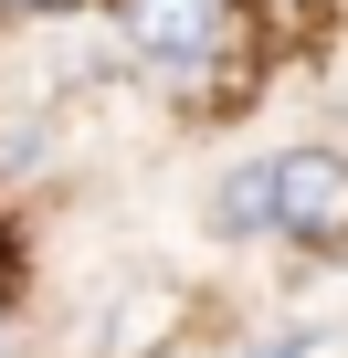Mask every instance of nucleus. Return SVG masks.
<instances>
[{
	"instance_id": "obj_2",
	"label": "nucleus",
	"mask_w": 348,
	"mask_h": 358,
	"mask_svg": "<svg viewBox=\"0 0 348 358\" xmlns=\"http://www.w3.org/2000/svg\"><path fill=\"white\" fill-rule=\"evenodd\" d=\"M116 22H127V53L158 64V74H201V64H222V32H232L222 0H116Z\"/></svg>"
},
{
	"instance_id": "obj_4",
	"label": "nucleus",
	"mask_w": 348,
	"mask_h": 358,
	"mask_svg": "<svg viewBox=\"0 0 348 358\" xmlns=\"http://www.w3.org/2000/svg\"><path fill=\"white\" fill-rule=\"evenodd\" d=\"M11 11H74V0H11Z\"/></svg>"
},
{
	"instance_id": "obj_3",
	"label": "nucleus",
	"mask_w": 348,
	"mask_h": 358,
	"mask_svg": "<svg viewBox=\"0 0 348 358\" xmlns=\"http://www.w3.org/2000/svg\"><path fill=\"white\" fill-rule=\"evenodd\" d=\"M222 232H264V169H232L222 179Z\"/></svg>"
},
{
	"instance_id": "obj_1",
	"label": "nucleus",
	"mask_w": 348,
	"mask_h": 358,
	"mask_svg": "<svg viewBox=\"0 0 348 358\" xmlns=\"http://www.w3.org/2000/svg\"><path fill=\"white\" fill-rule=\"evenodd\" d=\"M264 222L285 243H348V158L337 148H285L264 158Z\"/></svg>"
}]
</instances>
